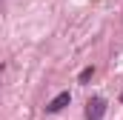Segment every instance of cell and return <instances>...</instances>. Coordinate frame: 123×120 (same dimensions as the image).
<instances>
[{
    "mask_svg": "<svg viewBox=\"0 0 123 120\" xmlns=\"http://www.w3.org/2000/svg\"><path fill=\"white\" fill-rule=\"evenodd\" d=\"M106 114V100L103 97H92L86 103V120H103Z\"/></svg>",
    "mask_w": 123,
    "mask_h": 120,
    "instance_id": "cell-1",
    "label": "cell"
},
{
    "mask_svg": "<svg viewBox=\"0 0 123 120\" xmlns=\"http://www.w3.org/2000/svg\"><path fill=\"white\" fill-rule=\"evenodd\" d=\"M69 100H72V94H69V91H60V94H57V97H55V100H52V103L46 106V112H49V114L60 112V109L66 106V103H69Z\"/></svg>",
    "mask_w": 123,
    "mask_h": 120,
    "instance_id": "cell-2",
    "label": "cell"
},
{
    "mask_svg": "<svg viewBox=\"0 0 123 120\" xmlns=\"http://www.w3.org/2000/svg\"><path fill=\"white\" fill-rule=\"evenodd\" d=\"M92 74H94V69H83V72H80V83H86Z\"/></svg>",
    "mask_w": 123,
    "mask_h": 120,
    "instance_id": "cell-3",
    "label": "cell"
},
{
    "mask_svg": "<svg viewBox=\"0 0 123 120\" xmlns=\"http://www.w3.org/2000/svg\"><path fill=\"white\" fill-rule=\"evenodd\" d=\"M120 100H123V91H120Z\"/></svg>",
    "mask_w": 123,
    "mask_h": 120,
    "instance_id": "cell-4",
    "label": "cell"
}]
</instances>
